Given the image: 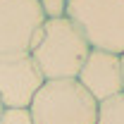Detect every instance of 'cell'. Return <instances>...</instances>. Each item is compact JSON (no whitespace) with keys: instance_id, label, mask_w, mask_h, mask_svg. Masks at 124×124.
Returning <instances> with one entry per match:
<instances>
[{"instance_id":"cell-1","label":"cell","mask_w":124,"mask_h":124,"mask_svg":"<svg viewBox=\"0 0 124 124\" xmlns=\"http://www.w3.org/2000/svg\"><path fill=\"white\" fill-rule=\"evenodd\" d=\"M91 53V46L79 33V29L67 19H46L38 43L31 48V57L46 81L77 79L79 69Z\"/></svg>"},{"instance_id":"cell-2","label":"cell","mask_w":124,"mask_h":124,"mask_svg":"<svg viewBox=\"0 0 124 124\" xmlns=\"http://www.w3.org/2000/svg\"><path fill=\"white\" fill-rule=\"evenodd\" d=\"M33 124H95L98 100L77 79L46 81L29 105Z\"/></svg>"},{"instance_id":"cell-3","label":"cell","mask_w":124,"mask_h":124,"mask_svg":"<svg viewBox=\"0 0 124 124\" xmlns=\"http://www.w3.org/2000/svg\"><path fill=\"white\" fill-rule=\"evenodd\" d=\"M67 19L91 50L124 55V0H69Z\"/></svg>"},{"instance_id":"cell-4","label":"cell","mask_w":124,"mask_h":124,"mask_svg":"<svg viewBox=\"0 0 124 124\" xmlns=\"http://www.w3.org/2000/svg\"><path fill=\"white\" fill-rule=\"evenodd\" d=\"M43 24L38 0H0V55L29 53Z\"/></svg>"},{"instance_id":"cell-5","label":"cell","mask_w":124,"mask_h":124,"mask_svg":"<svg viewBox=\"0 0 124 124\" xmlns=\"http://www.w3.org/2000/svg\"><path fill=\"white\" fill-rule=\"evenodd\" d=\"M43 84L46 79L29 53L0 55V100L5 108H29Z\"/></svg>"},{"instance_id":"cell-6","label":"cell","mask_w":124,"mask_h":124,"mask_svg":"<svg viewBox=\"0 0 124 124\" xmlns=\"http://www.w3.org/2000/svg\"><path fill=\"white\" fill-rule=\"evenodd\" d=\"M77 81L91 93L98 103L122 93V60L115 53L91 50L84 67L79 69Z\"/></svg>"},{"instance_id":"cell-7","label":"cell","mask_w":124,"mask_h":124,"mask_svg":"<svg viewBox=\"0 0 124 124\" xmlns=\"http://www.w3.org/2000/svg\"><path fill=\"white\" fill-rule=\"evenodd\" d=\"M95 124H124V93L98 103Z\"/></svg>"},{"instance_id":"cell-8","label":"cell","mask_w":124,"mask_h":124,"mask_svg":"<svg viewBox=\"0 0 124 124\" xmlns=\"http://www.w3.org/2000/svg\"><path fill=\"white\" fill-rule=\"evenodd\" d=\"M0 124H33L29 108H5L0 115Z\"/></svg>"},{"instance_id":"cell-9","label":"cell","mask_w":124,"mask_h":124,"mask_svg":"<svg viewBox=\"0 0 124 124\" xmlns=\"http://www.w3.org/2000/svg\"><path fill=\"white\" fill-rule=\"evenodd\" d=\"M38 5H41V12L46 19H62V17H67L69 0H38Z\"/></svg>"},{"instance_id":"cell-10","label":"cell","mask_w":124,"mask_h":124,"mask_svg":"<svg viewBox=\"0 0 124 124\" xmlns=\"http://www.w3.org/2000/svg\"><path fill=\"white\" fill-rule=\"evenodd\" d=\"M119 60H122V93H124V55H119Z\"/></svg>"},{"instance_id":"cell-11","label":"cell","mask_w":124,"mask_h":124,"mask_svg":"<svg viewBox=\"0 0 124 124\" xmlns=\"http://www.w3.org/2000/svg\"><path fill=\"white\" fill-rule=\"evenodd\" d=\"M2 110H5V105H2V100H0V115H2Z\"/></svg>"}]
</instances>
